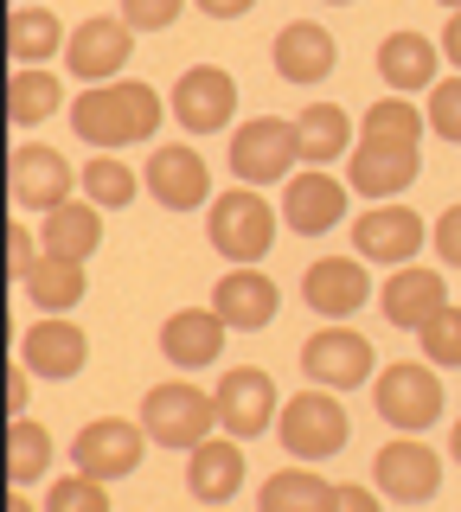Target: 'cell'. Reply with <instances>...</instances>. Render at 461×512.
Returning a JSON list of instances; mask_svg holds the SVG:
<instances>
[{
  "label": "cell",
  "instance_id": "obj_1",
  "mask_svg": "<svg viewBox=\"0 0 461 512\" xmlns=\"http://www.w3.org/2000/svg\"><path fill=\"white\" fill-rule=\"evenodd\" d=\"M167 103L154 84L141 77H116V84H84V96L71 103V128L77 141H90L97 154H116V148H135L161 128Z\"/></svg>",
  "mask_w": 461,
  "mask_h": 512
},
{
  "label": "cell",
  "instance_id": "obj_2",
  "mask_svg": "<svg viewBox=\"0 0 461 512\" xmlns=\"http://www.w3.org/2000/svg\"><path fill=\"white\" fill-rule=\"evenodd\" d=\"M276 218L282 212H276V199H263V186L231 180L205 205V237H212V250L231 256V263H263L269 244H276Z\"/></svg>",
  "mask_w": 461,
  "mask_h": 512
},
{
  "label": "cell",
  "instance_id": "obj_3",
  "mask_svg": "<svg viewBox=\"0 0 461 512\" xmlns=\"http://www.w3.org/2000/svg\"><path fill=\"white\" fill-rule=\"evenodd\" d=\"M135 416H141V429H148V442L180 448V455H193L205 436H218V397L199 391V384H186V372L167 378V384H148Z\"/></svg>",
  "mask_w": 461,
  "mask_h": 512
},
{
  "label": "cell",
  "instance_id": "obj_4",
  "mask_svg": "<svg viewBox=\"0 0 461 512\" xmlns=\"http://www.w3.org/2000/svg\"><path fill=\"white\" fill-rule=\"evenodd\" d=\"M276 442L289 461H333L346 442H353V416L340 410V391H295L276 416Z\"/></svg>",
  "mask_w": 461,
  "mask_h": 512
},
{
  "label": "cell",
  "instance_id": "obj_5",
  "mask_svg": "<svg viewBox=\"0 0 461 512\" xmlns=\"http://www.w3.org/2000/svg\"><path fill=\"white\" fill-rule=\"evenodd\" d=\"M372 404L397 436H423L429 423H442V378L429 359H397L372 378Z\"/></svg>",
  "mask_w": 461,
  "mask_h": 512
},
{
  "label": "cell",
  "instance_id": "obj_6",
  "mask_svg": "<svg viewBox=\"0 0 461 512\" xmlns=\"http://www.w3.org/2000/svg\"><path fill=\"white\" fill-rule=\"evenodd\" d=\"M301 372H308L321 391H359V384L378 378V352L365 340L359 327H346V320H327V327H314L308 340H301Z\"/></svg>",
  "mask_w": 461,
  "mask_h": 512
},
{
  "label": "cell",
  "instance_id": "obj_7",
  "mask_svg": "<svg viewBox=\"0 0 461 512\" xmlns=\"http://www.w3.org/2000/svg\"><path fill=\"white\" fill-rule=\"evenodd\" d=\"M71 461L90 480H129L148 461V429H141V416H97L71 436Z\"/></svg>",
  "mask_w": 461,
  "mask_h": 512
},
{
  "label": "cell",
  "instance_id": "obj_8",
  "mask_svg": "<svg viewBox=\"0 0 461 512\" xmlns=\"http://www.w3.org/2000/svg\"><path fill=\"white\" fill-rule=\"evenodd\" d=\"M295 160H301L295 122H282V116L237 122V135H231V180H244V186H282Z\"/></svg>",
  "mask_w": 461,
  "mask_h": 512
},
{
  "label": "cell",
  "instance_id": "obj_9",
  "mask_svg": "<svg viewBox=\"0 0 461 512\" xmlns=\"http://www.w3.org/2000/svg\"><path fill=\"white\" fill-rule=\"evenodd\" d=\"M372 487L385 493L391 506H429L442 493V455L417 436H391L372 455Z\"/></svg>",
  "mask_w": 461,
  "mask_h": 512
},
{
  "label": "cell",
  "instance_id": "obj_10",
  "mask_svg": "<svg viewBox=\"0 0 461 512\" xmlns=\"http://www.w3.org/2000/svg\"><path fill=\"white\" fill-rule=\"evenodd\" d=\"M429 244V224L423 212H410V205H365V212L353 218V256H365V263H385V269H404V263H417Z\"/></svg>",
  "mask_w": 461,
  "mask_h": 512
},
{
  "label": "cell",
  "instance_id": "obj_11",
  "mask_svg": "<svg viewBox=\"0 0 461 512\" xmlns=\"http://www.w3.org/2000/svg\"><path fill=\"white\" fill-rule=\"evenodd\" d=\"M129 52H135V26L122 20V13H90L65 39V64H71L77 84H116Z\"/></svg>",
  "mask_w": 461,
  "mask_h": 512
},
{
  "label": "cell",
  "instance_id": "obj_12",
  "mask_svg": "<svg viewBox=\"0 0 461 512\" xmlns=\"http://www.w3.org/2000/svg\"><path fill=\"white\" fill-rule=\"evenodd\" d=\"M167 109L186 135H218V128H231V116H237V77L225 64H186L173 96H167Z\"/></svg>",
  "mask_w": 461,
  "mask_h": 512
},
{
  "label": "cell",
  "instance_id": "obj_13",
  "mask_svg": "<svg viewBox=\"0 0 461 512\" xmlns=\"http://www.w3.org/2000/svg\"><path fill=\"white\" fill-rule=\"evenodd\" d=\"M212 397H218V429L237 436V442H257L263 429H276V416H282L276 378H269L263 365H231Z\"/></svg>",
  "mask_w": 461,
  "mask_h": 512
},
{
  "label": "cell",
  "instance_id": "obj_14",
  "mask_svg": "<svg viewBox=\"0 0 461 512\" xmlns=\"http://www.w3.org/2000/svg\"><path fill=\"white\" fill-rule=\"evenodd\" d=\"M301 301L321 320H353L365 301H378L372 263H365V256H314V263L301 269Z\"/></svg>",
  "mask_w": 461,
  "mask_h": 512
},
{
  "label": "cell",
  "instance_id": "obj_15",
  "mask_svg": "<svg viewBox=\"0 0 461 512\" xmlns=\"http://www.w3.org/2000/svg\"><path fill=\"white\" fill-rule=\"evenodd\" d=\"M346 199H353V186H346V180H333L327 167H301V173L282 180L276 212H282V224H289L295 237H327L333 224L346 218Z\"/></svg>",
  "mask_w": 461,
  "mask_h": 512
},
{
  "label": "cell",
  "instance_id": "obj_16",
  "mask_svg": "<svg viewBox=\"0 0 461 512\" xmlns=\"http://www.w3.org/2000/svg\"><path fill=\"white\" fill-rule=\"evenodd\" d=\"M141 192H148L154 205H167V212H193V205H212V167H205L199 148L167 141V148H154L148 167H141Z\"/></svg>",
  "mask_w": 461,
  "mask_h": 512
},
{
  "label": "cell",
  "instance_id": "obj_17",
  "mask_svg": "<svg viewBox=\"0 0 461 512\" xmlns=\"http://www.w3.org/2000/svg\"><path fill=\"white\" fill-rule=\"evenodd\" d=\"M71 167H65V154L58 148H45V141H20V148L7 154V192H13V205L20 212H52V205H65L71 199Z\"/></svg>",
  "mask_w": 461,
  "mask_h": 512
},
{
  "label": "cell",
  "instance_id": "obj_18",
  "mask_svg": "<svg viewBox=\"0 0 461 512\" xmlns=\"http://www.w3.org/2000/svg\"><path fill=\"white\" fill-rule=\"evenodd\" d=\"M20 365L33 378H77L90 365V333L77 327L71 314H39L33 327L20 333Z\"/></svg>",
  "mask_w": 461,
  "mask_h": 512
},
{
  "label": "cell",
  "instance_id": "obj_19",
  "mask_svg": "<svg viewBox=\"0 0 461 512\" xmlns=\"http://www.w3.org/2000/svg\"><path fill=\"white\" fill-rule=\"evenodd\" d=\"M417 167H423L417 148H391V141H353V154H346V186H353L359 199L385 205V199H397V192L417 186Z\"/></svg>",
  "mask_w": 461,
  "mask_h": 512
},
{
  "label": "cell",
  "instance_id": "obj_20",
  "mask_svg": "<svg viewBox=\"0 0 461 512\" xmlns=\"http://www.w3.org/2000/svg\"><path fill=\"white\" fill-rule=\"evenodd\" d=\"M225 314L218 308H180L161 320V359L173 372H205V365L225 359Z\"/></svg>",
  "mask_w": 461,
  "mask_h": 512
},
{
  "label": "cell",
  "instance_id": "obj_21",
  "mask_svg": "<svg viewBox=\"0 0 461 512\" xmlns=\"http://www.w3.org/2000/svg\"><path fill=\"white\" fill-rule=\"evenodd\" d=\"M212 308L225 314V327H237V333H263L282 308V288H276V276H263L257 263H231L212 288Z\"/></svg>",
  "mask_w": 461,
  "mask_h": 512
},
{
  "label": "cell",
  "instance_id": "obj_22",
  "mask_svg": "<svg viewBox=\"0 0 461 512\" xmlns=\"http://www.w3.org/2000/svg\"><path fill=\"white\" fill-rule=\"evenodd\" d=\"M449 308V288H442V269H423V263H404L391 269L385 282H378V314L391 320V327L417 333L423 320H436Z\"/></svg>",
  "mask_w": 461,
  "mask_h": 512
},
{
  "label": "cell",
  "instance_id": "obj_23",
  "mask_svg": "<svg viewBox=\"0 0 461 512\" xmlns=\"http://www.w3.org/2000/svg\"><path fill=\"white\" fill-rule=\"evenodd\" d=\"M269 58H276V77L282 84H327L333 64H340V45H333V32L321 20H289L276 32V45H269Z\"/></svg>",
  "mask_w": 461,
  "mask_h": 512
},
{
  "label": "cell",
  "instance_id": "obj_24",
  "mask_svg": "<svg viewBox=\"0 0 461 512\" xmlns=\"http://www.w3.org/2000/svg\"><path fill=\"white\" fill-rule=\"evenodd\" d=\"M237 487H244V442L218 429V436H205L186 455V493L199 506H225V500H237Z\"/></svg>",
  "mask_w": 461,
  "mask_h": 512
},
{
  "label": "cell",
  "instance_id": "obj_25",
  "mask_svg": "<svg viewBox=\"0 0 461 512\" xmlns=\"http://www.w3.org/2000/svg\"><path fill=\"white\" fill-rule=\"evenodd\" d=\"M436 64H442V45L429 32H385L378 39V77H385L391 96H417L436 84Z\"/></svg>",
  "mask_w": 461,
  "mask_h": 512
},
{
  "label": "cell",
  "instance_id": "obj_26",
  "mask_svg": "<svg viewBox=\"0 0 461 512\" xmlns=\"http://www.w3.org/2000/svg\"><path fill=\"white\" fill-rule=\"evenodd\" d=\"M97 244H103V205L97 199H65L39 224V250L45 256H77V263H90Z\"/></svg>",
  "mask_w": 461,
  "mask_h": 512
},
{
  "label": "cell",
  "instance_id": "obj_27",
  "mask_svg": "<svg viewBox=\"0 0 461 512\" xmlns=\"http://www.w3.org/2000/svg\"><path fill=\"white\" fill-rule=\"evenodd\" d=\"M295 141L308 167H333L340 154H353V116L340 103H308L295 116Z\"/></svg>",
  "mask_w": 461,
  "mask_h": 512
},
{
  "label": "cell",
  "instance_id": "obj_28",
  "mask_svg": "<svg viewBox=\"0 0 461 512\" xmlns=\"http://www.w3.org/2000/svg\"><path fill=\"white\" fill-rule=\"evenodd\" d=\"M26 288V301L45 314H71L77 301H84V288H90V269L77 263V256H45L39 250V263H33V276L20 282Z\"/></svg>",
  "mask_w": 461,
  "mask_h": 512
},
{
  "label": "cell",
  "instance_id": "obj_29",
  "mask_svg": "<svg viewBox=\"0 0 461 512\" xmlns=\"http://www.w3.org/2000/svg\"><path fill=\"white\" fill-rule=\"evenodd\" d=\"M65 39H71V32L58 26L52 7H13V13H7V52H13V64L65 58Z\"/></svg>",
  "mask_w": 461,
  "mask_h": 512
},
{
  "label": "cell",
  "instance_id": "obj_30",
  "mask_svg": "<svg viewBox=\"0 0 461 512\" xmlns=\"http://www.w3.org/2000/svg\"><path fill=\"white\" fill-rule=\"evenodd\" d=\"M58 103H65V84H58L45 64H13V84H7L13 128H39L45 116H58Z\"/></svg>",
  "mask_w": 461,
  "mask_h": 512
},
{
  "label": "cell",
  "instance_id": "obj_31",
  "mask_svg": "<svg viewBox=\"0 0 461 512\" xmlns=\"http://www.w3.org/2000/svg\"><path fill=\"white\" fill-rule=\"evenodd\" d=\"M327 506H333V480L314 468H282L257 493V512H327Z\"/></svg>",
  "mask_w": 461,
  "mask_h": 512
},
{
  "label": "cell",
  "instance_id": "obj_32",
  "mask_svg": "<svg viewBox=\"0 0 461 512\" xmlns=\"http://www.w3.org/2000/svg\"><path fill=\"white\" fill-rule=\"evenodd\" d=\"M52 455L58 448H52V429L45 423H33V416H13L7 423V480L13 487L33 493V480L52 474Z\"/></svg>",
  "mask_w": 461,
  "mask_h": 512
},
{
  "label": "cell",
  "instance_id": "obj_33",
  "mask_svg": "<svg viewBox=\"0 0 461 512\" xmlns=\"http://www.w3.org/2000/svg\"><path fill=\"white\" fill-rule=\"evenodd\" d=\"M423 135H429V116L417 103H404V96L372 103L359 122V141H391V148H423Z\"/></svg>",
  "mask_w": 461,
  "mask_h": 512
},
{
  "label": "cell",
  "instance_id": "obj_34",
  "mask_svg": "<svg viewBox=\"0 0 461 512\" xmlns=\"http://www.w3.org/2000/svg\"><path fill=\"white\" fill-rule=\"evenodd\" d=\"M135 167L122 154H97V160H84V199H97L103 212H116V205H135Z\"/></svg>",
  "mask_w": 461,
  "mask_h": 512
},
{
  "label": "cell",
  "instance_id": "obj_35",
  "mask_svg": "<svg viewBox=\"0 0 461 512\" xmlns=\"http://www.w3.org/2000/svg\"><path fill=\"white\" fill-rule=\"evenodd\" d=\"M417 346H423V359L436 365V372H455V365H461V308H455V301L436 320L417 327Z\"/></svg>",
  "mask_w": 461,
  "mask_h": 512
},
{
  "label": "cell",
  "instance_id": "obj_36",
  "mask_svg": "<svg viewBox=\"0 0 461 512\" xmlns=\"http://www.w3.org/2000/svg\"><path fill=\"white\" fill-rule=\"evenodd\" d=\"M45 512H116L109 506V480H90V474H65L45 487Z\"/></svg>",
  "mask_w": 461,
  "mask_h": 512
},
{
  "label": "cell",
  "instance_id": "obj_37",
  "mask_svg": "<svg viewBox=\"0 0 461 512\" xmlns=\"http://www.w3.org/2000/svg\"><path fill=\"white\" fill-rule=\"evenodd\" d=\"M423 96H429V103H423V116H429V135H442V141H461V71H455V77H442V84H429Z\"/></svg>",
  "mask_w": 461,
  "mask_h": 512
},
{
  "label": "cell",
  "instance_id": "obj_38",
  "mask_svg": "<svg viewBox=\"0 0 461 512\" xmlns=\"http://www.w3.org/2000/svg\"><path fill=\"white\" fill-rule=\"evenodd\" d=\"M186 0H122V20H129L135 32H167L173 20H180Z\"/></svg>",
  "mask_w": 461,
  "mask_h": 512
},
{
  "label": "cell",
  "instance_id": "obj_39",
  "mask_svg": "<svg viewBox=\"0 0 461 512\" xmlns=\"http://www.w3.org/2000/svg\"><path fill=\"white\" fill-rule=\"evenodd\" d=\"M429 244H436L442 269H461V205H449V212L429 224Z\"/></svg>",
  "mask_w": 461,
  "mask_h": 512
},
{
  "label": "cell",
  "instance_id": "obj_40",
  "mask_svg": "<svg viewBox=\"0 0 461 512\" xmlns=\"http://www.w3.org/2000/svg\"><path fill=\"white\" fill-rule=\"evenodd\" d=\"M33 263H39V256H33V231H26V218H13L7 224V276L26 282V276H33Z\"/></svg>",
  "mask_w": 461,
  "mask_h": 512
},
{
  "label": "cell",
  "instance_id": "obj_41",
  "mask_svg": "<svg viewBox=\"0 0 461 512\" xmlns=\"http://www.w3.org/2000/svg\"><path fill=\"white\" fill-rule=\"evenodd\" d=\"M327 512H385V493L378 487H353V480H340L333 487V506Z\"/></svg>",
  "mask_w": 461,
  "mask_h": 512
},
{
  "label": "cell",
  "instance_id": "obj_42",
  "mask_svg": "<svg viewBox=\"0 0 461 512\" xmlns=\"http://www.w3.org/2000/svg\"><path fill=\"white\" fill-rule=\"evenodd\" d=\"M193 7L205 13V20H244V13L257 7V0H193Z\"/></svg>",
  "mask_w": 461,
  "mask_h": 512
},
{
  "label": "cell",
  "instance_id": "obj_43",
  "mask_svg": "<svg viewBox=\"0 0 461 512\" xmlns=\"http://www.w3.org/2000/svg\"><path fill=\"white\" fill-rule=\"evenodd\" d=\"M442 64H455V71H461V7L449 13V26H442Z\"/></svg>",
  "mask_w": 461,
  "mask_h": 512
},
{
  "label": "cell",
  "instance_id": "obj_44",
  "mask_svg": "<svg viewBox=\"0 0 461 512\" xmlns=\"http://www.w3.org/2000/svg\"><path fill=\"white\" fill-rule=\"evenodd\" d=\"M7 512H45V506H33V493H26V487H13L7 493Z\"/></svg>",
  "mask_w": 461,
  "mask_h": 512
},
{
  "label": "cell",
  "instance_id": "obj_45",
  "mask_svg": "<svg viewBox=\"0 0 461 512\" xmlns=\"http://www.w3.org/2000/svg\"><path fill=\"white\" fill-rule=\"evenodd\" d=\"M449 461L461 468V416H455V429H449Z\"/></svg>",
  "mask_w": 461,
  "mask_h": 512
},
{
  "label": "cell",
  "instance_id": "obj_46",
  "mask_svg": "<svg viewBox=\"0 0 461 512\" xmlns=\"http://www.w3.org/2000/svg\"><path fill=\"white\" fill-rule=\"evenodd\" d=\"M13 7H45V0H13Z\"/></svg>",
  "mask_w": 461,
  "mask_h": 512
},
{
  "label": "cell",
  "instance_id": "obj_47",
  "mask_svg": "<svg viewBox=\"0 0 461 512\" xmlns=\"http://www.w3.org/2000/svg\"><path fill=\"white\" fill-rule=\"evenodd\" d=\"M321 7H353V0H321Z\"/></svg>",
  "mask_w": 461,
  "mask_h": 512
},
{
  "label": "cell",
  "instance_id": "obj_48",
  "mask_svg": "<svg viewBox=\"0 0 461 512\" xmlns=\"http://www.w3.org/2000/svg\"><path fill=\"white\" fill-rule=\"evenodd\" d=\"M436 7H449V13H455V7H461V0H436Z\"/></svg>",
  "mask_w": 461,
  "mask_h": 512
},
{
  "label": "cell",
  "instance_id": "obj_49",
  "mask_svg": "<svg viewBox=\"0 0 461 512\" xmlns=\"http://www.w3.org/2000/svg\"><path fill=\"white\" fill-rule=\"evenodd\" d=\"M205 512H218V506H205Z\"/></svg>",
  "mask_w": 461,
  "mask_h": 512
}]
</instances>
